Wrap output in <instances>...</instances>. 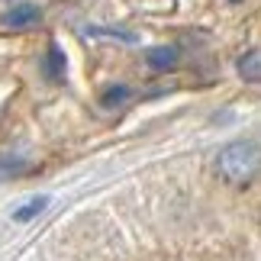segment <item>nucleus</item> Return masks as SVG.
I'll return each mask as SVG.
<instances>
[{"label":"nucleus","mask_w":261,"mask_h":261,"mask_svg":"<svg viewBox=\"0 0 261 261\" xmlns=\"http://www.w3.org/2000/svg\"><path fill=\"white\" fill-rule=\"evenodd\" d=\"M216 171L223 180L245 187L258 177V145L255 142H232L216 155Z\"/></svg>","instance_id":"nucleus-1"},{"label":"nucleus","mask_w":261,"mask_h":261,"mask_svg":"<svg viewBox=\"0 0 261 261\" xmlns=\"http://www.w3.org/2000/svg\"><path fill=\"white\" fill-rule=\"evenodd\" d=\"M177 58H180V52L174 45H155V48L145 52V62H148L152 71H171V68L177 65Z\"/></svg>","instance_id":"nucleus-2"},{"label":"nucleus","mask_w":261,"mask_h":261,"mask_svg":"<svg viewBox=\"0 0 261 261\" xmlns=\"http://www.w3.org/2000/svg\"><path fill=\"white\" fill-rule=\"evenodd\" d=\"M39 7L36 4H19V7H13V10H7L4 13V23L7 26H13V29H23V26H33V23H39Z\"/></svg>","instance_id":"nucleus-3"},{"label":"nucleus","mask_w":261,"mask_h":261,"mask_svg":"<svg viewBox=\"0 0 261 261\" xmlns=\"http://www.w3.org/2000/svg\"><path fill=\"white\" fill-rule=\"evenodd\" d=\"M239 74H242L248 84L261 81V52H258V48H248V52L239 58Z\"/></svg>","instance_id":"nucleus-4"},{"label":"nucleus","mask_w":261,"mask_h":261,"mask_svg":"<svg viewBox=\"0 0 261 261\" xmlns=\"http://www.w3.org/2000/svg\"><path fill=\"white\" fill-rule=\"evenodd\" d=\"M42 68H45V77H48V81H62V77H65V52L58 45H48Z\"/></svg>","instance_id":"nucleus-5"},{"label":"nucleus","mask_w":261,"mask_h":261,"mask_svg":"<svg viewBox=\"0 0 261 261\" xmlns=\"http://www.w3.org/2000/svg\"><path fill=\"white\" fill-rule=\"evenodd\" d=\"M129 97H133V90H129L126 84H113V87H107V90H103V97H100V107L116 110V107H123Z\"/></svg>","instance_id":"nucleus-6"},{"label":"nucleus","mask_w":261,"mask_h":261,"mask_svg":"<svg viewBox=\"0 0 261 261\" xmlns=\"http://www.w3.org/2000/svg\"><path fill=\"white\" fill-rule=\"evenodd\" d=\"M45 206H48V197H36V200H29L26 206H19L16 213H13V219H16V223H26V219L39 216V213H42Z\"/></svg>","instance_id":"nucleus-7"},{"label":"nucleus","mask_w":261,"mask_h":261,"mask_svg":"<svg viewBox=\"0 0 261 261\" xmlns=\"http://www.w3.org/2000/svg\"><path fill=\"white\" fill-rule=\"evenodd\" d=\"M23 168H26V162H23V158H16V155H0V174H19V171H23Z\"/></svg>","instance_id":"nucleus-8"},{"label":"nucleus","mask_w":261,"mask_h":261,"mask_svg":"<svg viewBox=\"0 0 261 261\" xmlns=\"http://www.w3.org/2000/svg\"><path fill=\"white\" fill-rule=\"evenodd\" d=\"M87 36H116V39H123V42H136V36L133 33H123V29H84Z\"/></svg>","instance_id":"nucleus-9"},{"label":"nucleus","mask_w":261,"mask_h":261,"mask_svg":"<svg viewBox=\"0 0 261 261\" xmlns=\"http://www.w3.org/2000/svg\"><path fill=\"white\" fill-rule=\"evenodd\" d=\"M229 4H242V0H229Z\"/></svg>","instance_id":"nucleus-10"}]
</instances>
